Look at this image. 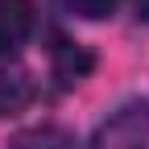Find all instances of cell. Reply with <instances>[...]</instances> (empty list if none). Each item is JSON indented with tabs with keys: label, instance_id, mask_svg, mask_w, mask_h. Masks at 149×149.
<instances>
[{
	"label": "cell",
	"instance_id": "cell-1",
	"mask_svg": "<svg viewBox=\"0 0 149 149\" xmlns=\"http://www.w3.org/2000/svg\"><path fill=\"white\" fill-rule=\"evenodd\" d=\"M91 149H149V104H128L108 116L91 137Z\"/></svg>",
	"mask_w": 149,
	"mask_h": 149
},
{
	"label": "cell",
	"instance_id": "cell-2",
	"mask_svg": "<svg viewBox=\"0 0 149 149\" xmlns=\"http://www.w3.org/2000/svg\"><path fill=\"white\" fill-rule=\"evenodd\" d=\"M29 25H33V17H29L25 0H0V54L21 46L29 37Z\"/></svg>",
	"mask_w": 149,
	"mask_h": 149
},
{
	"label": "cell",
	"instance_id": "cell-3",
	"mask_svg": "<svg viewBox=\"0 0 149 149\" xmlns=\"http://www.w3.org/2000/svg\"><path fill=\"white\" fill-rule=\"evenodd\" d=\"M33 100V79L21 66H4L0 70V116H13Z\"/></svg>",
	"mask_w": 149,
	"mask_h": 149
},
{
	"label": "cell",
	"instance_id": "cell-4",
	"mask_svg": "<svg viewBox=\"0 0 149 149\" xmlns=\"http://www.w3.org/2000/svg\"><path fill=\"white\" fill-rule=\"evenodd\" d=\"M54 70H58L62 83H79L83 74L91 70V54L79 50V46H58V54H54Z\"/></svg>",
	"mask_w": 149,
	"mask_h": 149
},
{
	"label": "cell",
	"instance_id": "cell-5",
	"mask_svg": "<svg viewBox=\"0 0 149 149\" xmlns=\"http://www.w3.org/2000/svg\"><path fill=\"white\" fill-rule=\"evenodd\" d=\"M58 4L74 17H87V21H100V17H112L120 8V0H58Z\"/></svg>",
	"mask_w": 149,
	"mask_h": 149
},
{
	"label": "cell",
	"instance_id": "cell-6",
	"mask_svg": "<svg viewBox=\"0 0 149 149\" xmlns=\"http://www.w3.org/2000/svg\"><path fill=\"white\" fill-rule=\"evenodd\" d=\"M8 149H66V141L54 128H33V133H21Z\"/></svg>",
	"mask_w": 149,
	"mask_h": 149
}]
</instances>
